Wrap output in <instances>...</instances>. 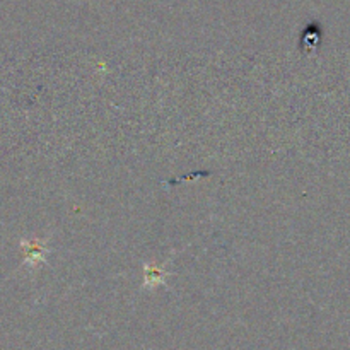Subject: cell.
Instances as JSON below:
<instances>
[{
  "instance_id": "obj_1",
  "label": "cell",
  "mask_w": 350,
  "mask_h": 350,
  "mask_svg": "<svg viewBox=\"0 0 350 350\" xmlns=\"http://www.w3.org/2000/svg\"><path fill=\"white\" fill-rule=\"evenodd\" d=\"M162 277H164L162 269H159V267H145V282L149 285L162 284Z\"/></svg>"
}]
</instances>
